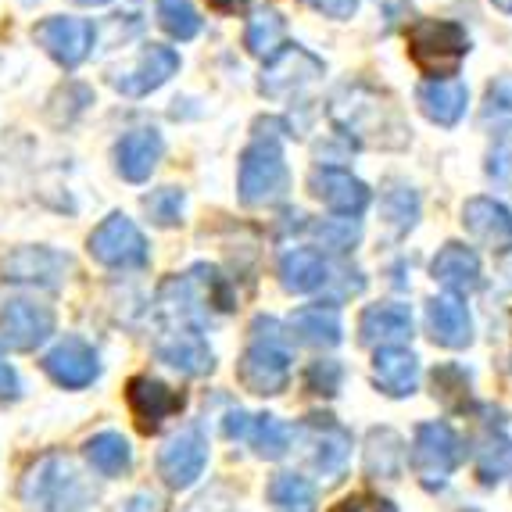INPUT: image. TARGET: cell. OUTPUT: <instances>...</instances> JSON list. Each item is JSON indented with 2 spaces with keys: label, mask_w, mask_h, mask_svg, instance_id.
I'll return each mask as SVG.
<instances>
[{
  "label": "cell",
  "mask_w": 512,
  "mask_h": 512,
  "mask_svg": "<svg viewBox=\"0 0 512 512\" xmlns=\"http://www.w3.org/2000/svg\"><path fill=\"white\" fill-rule=\"evenodd\" d=\"M330 119L344 137L362 147L402 151L412 140V129H409V122H405L402 108L394 104V97L369 83L341 86L330 104Z\"/></svg>",
  "instance_id": "6da1fadb"
},
{
  "label": "cell",
  "mask_w": 512,
  "mask_h": 512,
  "mask_svg": "<svg viewBox=\"0 0 512 512\" xmlns=\"http://www.w3.org/2000/svg\"><path fill=\"white\" fill-rule=\"evenodd\" d=\"M291 362V333L283 330V323H276L273 316H258L251 323L248 351L237 362L240 384L251 394H262V398L283 394L291 384Z\"/></svg>",
  "instance_id": "7a4b0ae2"
},
{
  "label": "cell",
  "mask_w": 512,
  "mask_h": 512,
  "mask_svg": "<svg viewBox=\"0 0 512 512\" xmlns=\"http://www.w3.org/2000/svg\"><path fill=\"white\" fill-rule=\"evenodd\" d=\"M18 498L29 512H86L94 505V491L86 487L83 473L58 452L43 455L29 466Z\"/></svg>",
  "instance_id": "3957f363"
},
{
  "label": "cell",
  "mask_w": 512,
  "mask_h": 512,
  "mask_svg": "<svg viewBox=\"0 0 512 512\" xmlns=\"http://www.w3.org/2000/svg\"><path fill=\"white\" fill-rule=\"evenodd\" d=\"M240 201L248 208L276 205L291 190V172L283 162V147L276 133H258L244 154H240V176H237Z\"/></svg>",
  "instance_id": "277c9868"
},
{
  "label": "cell",
  "mask_w": 512,
  "mask_h": 512,
  "mask_svg": "<svg viewBox=\"0 0 512 512\" xmlns=\"http://www.w3.org/2000/svg\"><path fill=\"white\" fill-rule=\"evenodd\" d=\"M409 54L430 79H452L470 54V36L452 18H416L409 26Z\"/></svg>",
  "instance_id": "5b68a950"
},
{
  "label": "cell",
  "mask_w": 512,
  "mask_h": 512,
  "mask_svg": "<svg viewBox=\"0 0 512 512\" xmlns=\"http://www.w3.org/2000/svg\"><path fill=\"white\" fill-rule=\"evenodd\" d=\"M462 441L444 419H430V423H419L416 437H412V448H409V466L416 473V480L427 491H441L452 473L459 470L462 462Z\"/></svg>",
  "instance_id": "8992f818"
},
{
  "label": "cell",
  "mask_w": 512,
  "mask_h": 512,
  "mask_svg": "<svg viewBox=\"0 0 512 512\" xmlns=\"http://www.w3.org/2000/svg\"><path fill=\"white\" fill-rule=\"evenodd\" d=\"M291 441L305 452V462L319 477L337 480L351 459V430L341 419H333L330 412H316L305 416L298 427L291 430Z\"/></svg>",
  "instance_id": "52a82bcc"
},
{
  "label": "cell",
  "mask_w": 512,
  "mask_h": 512,
  "mask_svg": "<svg viewBox=\"0 0 512 512\" xmlns=\"http://www.w3.org/2000/svg\"><path fill=\"white\" fill-rule=\"evenodd\" d=\"M90 255L97 258L108 269H144L151 262V248H147V237L140 233V226L129 215L111 212L108 219L90 233L86 240Z\"/></svg>",
  "instance_id": "ba28073f"
},
{
  "label": "cell",
  "mask_w": 512,
  "mask_h": 512,
  "mask_svg": "<svg viewBox=\"0 0 512 512\" xmlns=\"http://www.w3.org/2000/svg\"><path fill=\"white\" fill-rule=\"evenodd\" d=\"M33 40L58 61L61 69H79V65L90 58V51H94L97 29L90 18L51 15L33 26Z\"/></svg>",
  "instance_id": "9c48e42d"
},
{
  "label": "cell",
  "mask_w": 512,
  "mask_h": 512,
  "mask_svg": "<svg viewBox=\"0 0 512 512\" xmlns=\"http://www.w3.org/2000/svg\"><path fill=\"white\" fill-rule=\"evenodd\" d=\"M54 308L36 298H11L0 308V333L11 351H33L54 333Z\"/></svg>",
  "instance_id": "30bf717a"
},
{
  "label": "cell",
  "mask_w": 512,
  "mask_h": 512,
  "mask_svg": "<svg viewBox=\"0 0 512 512\" xmlns=\"http://www.w3.org/2000/svg\"><path fill=\"white\" fill-rule=\"evenodd\" d=\"M308 190H312L330 212L344 215V219H359L369 208V201H373V190H369L359 176H351L348 169H341V165H316L312 176H308Z\"/></svg>",
  "instance_id": "8fae6325"
},
{
  "label": "cell",
  "mask_w": 512,
  "mask_h": 512,
  "mask_svg": "<svg viewBox=\"0 0 512 512\" xmlns=\"http://www.w3.org/2000/svg\"><path fill=\"white\" fill-rule=\"evenodd\" d=\"M43 373L51 376L58 387L69 391H83L101 376V359L90 341L83 337H61L47 355H43Z\"/></svg>",
  "instance_id": "7c38bea8"
},
{
  "label": "cell",
  "mask_w": 512,
  "mask_h": 512,
  "mask_svg": "<svg viewBox=\"0 0 512 512\" xmlns=\"http://www.w3.org/2000/svg\"><path fill=\"white\" fill-rule=\"evenodd\" d=\"M208 466V437L201 427H187L165 441L158 452V473L169 487H190Z\"/></svg>",
  "instance_id": "4fadbf2b"
},
{
  "label": "cell",
  "mask_w": 512,
  "mask_h": 512,
  "mask_svg": "<svg viewBox=\"0 0 512 512\" xmlns=\"http://www.w3.org/2000/svg\"><path fill=\"white\" fill-rule=\"evenodd\" d=\"M323 72H326L323 61L294 43V47H283L280 54L269 58V65L262 69L258 90H262L265 97H291L294 90H301V86L316 83Z\"/></svg>",
  "instance_id": "5bb4252c"
},
{
  "label": "cell",
  "mask_w": 512,
  "mask_h": 512,
  "mask_svg": "<svg viewBox=\"0 0 512 512\" xmlns=\"http://www.w3.org/2000/svg\"><path fill=\"white\" fill-rule=\"evenodd\" d=\"M4 280L8 283H36V287H61L76 269L69 255H61L54 248H18L11 251L4 262Z\"/></svg>",
  "instance_id": "9a60e30c"
},
{
  "label": "cell",
  "mask_w": 512,
  "mask_h": 512,
  "mask_svg": "<svg viewBox=\"0 0 512 512\" xmlns=\"http://www.w3.org/2000/svg\"><path fill=\"white\" fill-rule=\"evenodd\" d=\"M180 54L172 51V47H162V43H151L144 47V54L137 58V65L129 72H119V76H111V86L126 97H147L154 94L158 86L169 83L176 72H180Z\"/></svg>",
  "instance_id": "2e32d148"
},
{
  "label": "cell",
  "mask_w": 512,
  "mask_h": 512,
  "mask_svg": "<svg viewBox=\"0 0 512 512\" xmlns=\"http://www.w3.org/2000/svg\"><path fill=\"white\" fill-rule=\"evenodd\" d=\"M462 226L477 244L491 248L495 255L512 251V212L495 197H470L462 205Z\"/></svg>",
  "instance_id": "e0dca14e"
},
{
  "label": "cell",
  "mask_w": 512,
  "mask_h": 512,
  "mask_svg": "<svg viewBox=\"0 0 512 512\" xmlns=\"http://www.w3.org/2000/svg\"><path fill=\"white\" fill-rule=\"evenodd\" d=\"M126 402L144 430H158L165 419L183 412V391L154 380V376H133L126 387Z\"/></svg>",
  "instance_id": "ac0fdd59"
},
{
  "label": "cell",
  "mask_w": 512,
  "mask_h": 512,
  "mask_svg": "<svg viewBox=\"0 0 512 512\" xmlns=\"http://www.w3.org/2000/svg\"><path fill=\"white\" fill-rule=\"evenodd\" d=\"M412 337V312L409 305L398 301H380L369 305L359 319V341L366 348H405V341Z\"/></svg>",
  "instance_id": "d6986e66"
},
{
  "label": "cell",
  "mask_w": 512,
  "mask_h": 512,
  "mask_svg": "<svg viewBox=\"0 0 512 512\" xmlns=\"http://www.w3.org/2000/svg\"><path fill=\"white\" fill-rule=\"evenodd\" d=\"M165 154V140L158 129H129L126 137L115 144V169H119L122 180L129 183H144L151 180V172L158 169Z\"/></svg>",
  "instance_id": "ffe728a7"
},
{
  "label": "cell",
  "mask_w": 512,
  "mask_h": 512,
  "mask_svg": "<svg viewBox=\"0 0 512 512\" xmlns=\"http://www.w3.org/2000/svg\"><path fill=\"white\" fill-rule=\"evenodd\" d=\"M430 276H434L448 294L462 298V294L477 291L480 280H484V269H480L477 251L452 240V244H444V248L434 255V262H430Z\"/></svg>",
  "instance_id": "44dd1931"
},
{
  "label": "cell",
  "mask_w": 512,
  "mask_h": 512,
  "mask_svg": "<svg viewBox=\"0 0 512 512\" xmlns=\"http://www.w3.org/2000/svg\"><path fill=\"white\" fill-rule=\"evenodd\" d=\"M427 326L434 344L441 348H470L473 344V316L466 301L455 298V294H437L434 301L427 305Z\"/></svg>",
  "instance_id": "7402d4cb"
},
{
  "label": "cell",
  "mask_w": 512,
  "mask_h": 512,
  "mask_svg": "<svg viewBox=\"0 0 512 512\" xmlns=\"http://www.w3.org/2000/svg\"><path fill=\"white\" fill-rule=\"evenodd\" d=\"M154 355H158V362H165L169 369H180L187 376H205L215 369L212 348L194 330H169L162 341L154 344Z\"/></svg>",
  "instance_id": "603a6c76"
},
{
  "label": "cell",
  "mask_w": 512,
  "mask_h": 512,
  "mask_svg": "<svg viewBox=\"0 0 512 512\" xmlns=\"http://www.w3.org/2000/svg\"><path fill=\"white\" fill-rule=\"evenodd\" d=\"M416 104L434 126H455L466 115L470 90L459 79H427L416 86Z\"/></svg>",
  "instance_id": "cb8c5ba5"
},
{
  "label": "cell",
  "mask_w": 512,
  "mask_h": 512,
  "mask_svg": "<svg viewBox=\"0 0 512 512\" xmlns=\"http://www.w3.org/2000/svg\"><path fill=\"white\" fill-rule=\"evenodd\" d=\"M294 333H298L301 344H312V348H337L344 337L341 308L333 305V301L298 308L291 316V337Z\"/></svg>",
  "instance_id": "d4e9b609"
},
{
  "label": "cell",
  "mask_w": 512,
  "mask_h": 512,
  "mask_svg": "<svg viewBox=\"0 0 512 512\" xmlns=\"http://www.w3.org/2000/svg\"><path fill=\"white\" fill-rule=\"evenodd\" d=\"M373 376L384 394H391V398H409L419 384V359L409 348H376Z\"/></svg>",
  "instance_id": "484cf974"
},
{
  "label": "cell",
  "mask_w": 512,
  "mask_h": 512,
  "mask_svg": "<svg viewBox=\"0 0 512 512\" xmlns=\"http://www.w3.org/2000/svg\"><path fill=\"white\" fill-rule=\"evenodd\" d=\"M405 441L391 427H373L366 434V452H362V470L369 480H398L405 470Z\"/></svg>",
  "instance_id": "4316f807"
},
{
  "label": "cell",
  "mask_w": 512,
  "mask_h": 512,
  "mask_svg": "<svg viewBox=\"0 0 512 512\" xmlns=\"http://www.w3.org/2000/svg\"><path fill=\"white\" fill-rule=\"evenodd\" d=\"M330 262L316 248H291L280 258V283L291 294H312L323 291L330 283Z\"/></svg>",
  "instance_id": "83f0119b"
},
{
  "label": "cell",
  "mask_w": 512,
  "mask_h": 512,
  "mask_svg": "<svg viewBox=\"0 0 512 512\" xmlns=\"http://www.w3.org/2000/svg\"><path fill=\"white\" fill-rule=\"evenodd\" d=\"M86 462L94 466L101 477H126L133 470V448L122 434L115 430H104V434H94L83 444Z\"/></svg>",
  "instance_id": "f1b7e54d"
},
{
  "label": "cell",
  "mask_w": 512,
  "mask_h": 512,
  "mask_svg": "<svg viewBox=\"0 0 512 512\" xmlns=\"http://www.w3.org/2000/svg\"><path fill=\"white\" fill-rule=\"evenodd\" d=\"M265 495H269L276 512H319L316 484L305 480L301 473H276L265 487Z\"/></svg>",
  "instance_id": "f546056e"
},
{
  "label": "cell",
  "mask_w": 512,
  "mask_h": 512,
  "mask_svg": "<svg viewBox=\"0 0 512 512\" xmlns=\"http://www.w3.org/2000/svg\"><path fill=\"white\" fill-rule=\"evenodd\" d=\"M380 215H384L387 230L394 237H405V233L416 230L419 222V194L409 183H391L380 197Z\"/></svg>",
  "instance_id": "4dcf8cb0"
},
{
  "label": "cell",
  "mask_w": 512,
  "mask_h": 512,
  "mask_svg": "<svg viewBox=\"0 0 512 512\" xmlns=\"http://www.w3.org/2000/svg\"><path fill=\"white\" fill-rule=\"evenodd\" d=\"M283 33H287V22H283L280 11L262 8L248 18V29H244V47H248L255 58H273L283 47Z\"/></svg>",
  "instance_id": "1f68e13d"
},
{
  "label": "cell",
  "mask_w": 512,
  "mask_h": 512,
  "mask_svg": "<svg viewBox=\"0 0 512 512\" xmlns=\"http://www.w3.org/2000/svg\"><path fill=\"white\" fill-rule=\"evenodd\" d=\"M244 441H248L262 459H283V455L291 452V427L280 423L276 416H251Z\"/></svg>",
  "instance_id": "d6a6232c"
},
{
  "label": "cell",
  "mask_w": 512,
  "mask_h": 512,
  "mask_svg": "<svg viewBox=\"0 0 512 512\" xmlns=\"http://www.w3.org/2000/svg\"><path fill=\"white\" fill-rule=\"evenodd\" d=\"M158 26L172 36V40H194L201 33V15L190 0H158Z\"/></svg>",
  "instance_id": "836d02e7"
},
{
  "label": "cell",
  "mask_w": 512,
  "mask_h": 512,
  "mask_svg": "<svg viewBox=\"0 0 512 512\" xmlns=\"http://www.w3.org/2000/svg\"><path fill=\"white\" fill-rule=\"evenodd\" d=\"M183 208H187V194H183L180 187L151 190V194L144 197V212L151 215L154 226H180Z\"/></svg>",
  "instance_id": "e575fe53"
},
{
  "label": "cell",
  "mask_w": 512,
  "mask_h": 512,
  "mask_svg": "<svg viewBox=\"0 0 512 512\" xmlns=\"http://www.w3.org/2000/svg\"><path fill=\"white\" fill-rule=\"evenodd\" d=\"M316 237L326 251L344 255V251H351L362 240V226H359V219H344V215L341 219H323L316 226Z\"/></svg>",
  "instance_id": "d590c367"
},
{
  "label": "cell",
  "mask_w": 512,
  "mask_h": 512,
  "mask_svg": "<svg viewBox=\"0 0 512 512\" xmlns=\"http://www.w3.org/2000/svg\"><path fill=\"white\" fill-rule=\"evenodd\" d=\"M509 441H502V437H495L491 444H484L477 455V470H480V480L484 484H498V480L505 477V466H509Z\"/></svg>",
  "instance_id": "8d00e7d4"
},
{
  "label": "cell",
  "mask_w": 512,
  "mask_h": 512,
  "mask_svg": "<svg viewBox=\"0 0 512 512\" xmlns=\"http://www.w3.org/2000/svg\"><path fill=\"white\" fill-rule=\"evenodd\" d=\"M341 380H344V369L341 362H312V366L305 369V387L312 394H326V398H333V394L341 391Z\"/></svg>",
  "instance_id": "74e56055"
},
{
  "label": "cell",
  "mask_w": 512,
  "mask_h": 512,
  "mask_svg": "<svg viewBox=\"0 0 512 512\" xmlns=\"http://www.w3.org/2000/svg\"><path fill=\"white\" fill-rule=\"evenodd\" d=\"M330 512H398V505L384 495H373V491H355V495L341 498Z\"/></svg>",
  "instance_id": "f35d334b"
},
{
  "label": "cell",
  "mask_w": 512,
  "mask_h": 512,
  "mask_svg": "<svg viewBox=\"0 0 512 512\" xmlns=\"http://www.w3.org/2000/svg\"><path fill=\"white\" fill-rule=\"evenodd\" d=\"M487 115H509L512 111V72H505V76H495L491 83H487Z\"/></svg>",
  "instance_id": "ab89813d"
},
{
  "label": "cell",
  "mask_w": 512,
  "mask_h": 512,
  "mask_svg": "<svg viewBox=\"0 0 512 512\" xmlns=\"http://www.w3.org/2000/svg\"><path fill=\"white\" fill-rule=\"evenodd\" d=\"M308 8H316L319 15L326 18H337V22H344V18H351L355 11H359V0H305Z\"/></svg>",
  "instance_id": "60d3db41"
},
{
  "label": "cell",
  "mask_w": 512,
  "mask_h": 512,
  "mask_svg": "<svg viewBox=\"0 0 512 512\" xmlns=\"http://www.w3.org/2000/svg\"><path fill=\"white\" fill-rule=\"evenodd\" d=\"M18 394H22V380H18L15 366H11L4 348H0V398H18Z\"/></svg>",
  "instance_id": "b9f144b4"
},
{
  "label": "cell",
  "mask_w": 512,
  "mask_h": 512,
  "mask_svg": "<svg viewBox=\"0 0 512 512\" xmlns=\"http://www.w3.org/2000/svg\"><path fill=\"white\" fill-rule=\"evenodd\" d=\"M122 512H165V502L151 491H140L129 502H122Z\"/></svg>",
  "instance_id": "7bdbcfd3"
},
{
  "label": "cell",
  "mask_w": 512,
  "mask_h": 512,
  "mask_svg": "<svg viewBox=\"0 0 512 512\" xmlns=\"http://www.w3.org/2000/svg\"><path fill=\"white\" fill-rule=\"evenodd\" d=\"M498 11H505V15H512V0H491Z\"/></svg>",
  "instance_id": "ee69618b"
},
{
  "label": "cell",
  "mask_w": 512,
  "mask_h": 512,
  "mask_svg": "<svg viewBox=\"0 0 512 512\" xmlns=\"http://www.w3.org/2000/svg\"><path fill=\"white\" fill-rule=\"evenodd\" d=\"M76 4H83V8H101V4H111V0H76Z\"/></svg>",
  "instance_id": "f6af8a7d"
}]
</instances>
